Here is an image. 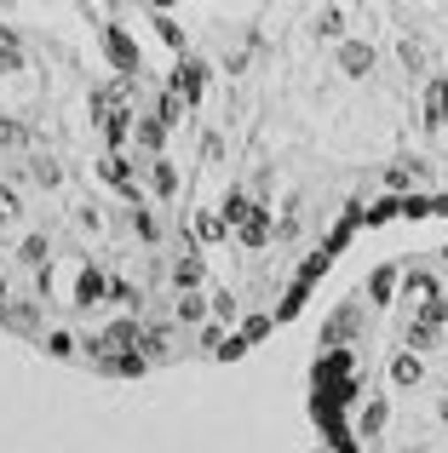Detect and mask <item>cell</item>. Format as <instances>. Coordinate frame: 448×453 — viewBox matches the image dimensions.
<instances>
[{"label":"cell","instance_id":"1","mask_svg":"<svg viewBox=\"0 0 448 453\" xmlns=\"http://www.w3.org/2000/svg\"><path fill=\"white\" fill-rule=\"evenodd\" d=\"M316 419L334 453H448V242L351 293L316 362Z\"/></svg>","mask_w":448,"mask_h":453}]
</instances>
